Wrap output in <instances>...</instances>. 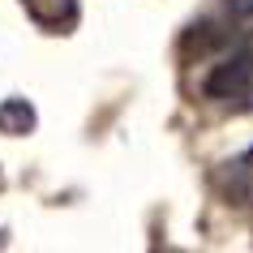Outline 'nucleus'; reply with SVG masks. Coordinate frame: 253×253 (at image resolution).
<instances>
[{"label": "nucleus", "instance_id": "39448f33", "mask_svg": "<svg viewBox=\"0 0 253 253\" xmlns=\"http://www.w3.org/2000/svg\"><path fill=\"white\" fill-rule=\"evenodd\" d=\"M35 125H39V112H35L30 99L9 94V99L0 103V133H4V137H30V133H35Z\"/></svg>", "mask_w": 253, "mask_h": 253}, {"label": "nucleus", "instance_id": "f257e3e1", "mask_svg": "<svg viewBox=\"0 0 253 253\" xmlns=\"http://www.w3.org/2000/svg\"><path fill=\"white\" fill-rule=\"evenodd\" d=\"M253 35V0H223L219 13L193 22L185 35V56H206L214 47H232Z\"/></svg>", "mask_w": 253, "mask_h": 253}, {"label": "nucleus", "instance_id": "f03ea898", "mask_svg": "<svg viewBox=\"0 0 253 253\" xmlns=\"http://www.w3.org/2000/svg\"><path fill=\"white\" fill-rule=\"evenodd\" d=\"M202 94L227 112H253V47H240L223 65H214L202 82Z\"/></svg>", "mask_w": 253, "mask_h": 253}, {"label": "nucleus", "instance_id": "20e7f679", "mask_svg": "<svg viewBox=\"0 0 253 253\" xmlns=\"http://www.w3.org/2000/svg\"><path fill=\"white\" fill-rule=\"evenodd\" d=\"M30 22L47 35H69L78 26V0H22Z\"/></svg>", "mask_w": 253, "mask_h": 253}, {"label": "nucleus", "instance_id": "7ed1b4c3", "mask_svg": "<svg viewBox=\"0 0 253 253\" xmlns=\"http://www.w3.org/2000/svg\"><path fill=\"white\" fill-rule=\"evenodd\" d=\"M214 189H219L232 206L253 202V146L245 150V155H236V159H227L223 168L214 172Z\"/></svg>", "mask_w": 253, "mask_h": 253}]
</instances>
